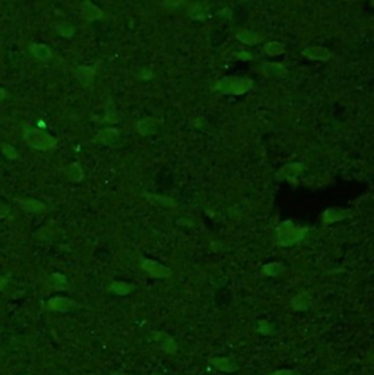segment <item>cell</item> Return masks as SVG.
<instances>
[{
	"mask_svg": "<svg viewBox=\"0 0 374 375\" xmlns=\"http://www.w3.org/2000/svg\"><path fill=\"white\" fill-rule=\"evenodd\" d=\"M6 97H8V92H6V89L0 88V101H2V100H5Z\"/></svg>",
	"mask_w": 374,
	"mask_h": 375,
	"instance_id": "obj_35",
	"label": "cell"
},
{
	"mask_svg": "<svg viewBox=\"0 0 374 375\" xmlns=\"http://www.w3.org/2000/svg\"><path fill=\"white\" fill-rule=\"evenodd\" d=\"M257 331H259L260 334H272L273 331H275V325L271 323H268L266 320H262V321L259 323Z\"/></svg>",
	"mask_w": 374,
	"mask_h": 375,
	"instance_id": "obj_28",
	"label": "cell"
},
{
	"mask_svg": "<svg viewBox=\"0 0 374 375\" xmlns=\"http://www.w3.org/2000/svg\"><path fill=\"white\" fill-rule=\"evenodd\" d=\"M105 120L110 121V123H116L117 120H120V116H117L116 111H108V113L105 114Z\"/></svg>",
	"mask_w": 374,
	"mask_h": 375,
	"instance_id": "obj_30",
	"label": "cell"
},
{
	"mask_svg": "<svg viewBox=\"0 0 374 375\" xmlns=\"http://www.w3.org/2000/svg\"><path fill=\"white\" fill-rule=\"evenodd\" d=\"M187 15H189L190 19H193V21H204L205 18H206V9H205L202 5L195 3V5H192L187 9Z\"/></svg>",
	"mask_w": 374,
	"mask_h": 375,
	"instance_id": "obj_21",
	"label": "cell"
},
{
	"mask_svg": "<svg viewBox=\"0 0 374 375\" xmlns=\"http://www.w3.org/2000/svg\"><path fill=\"white\" fill-rule=\"evenodd\" d=\"M49 283H50L51 288H54V289H65L68 280H66V277L62 273H54V274L50 276Z\"/></svg>",
	"mask_w": 374,
	"mask_h": 375,
	"instance_id": "obj_25",
	"label": "cell"
},
{
	"mask_svg": "<svg viewBox=\"0 0 374 375\" xmlns=\"http://www.w3.org/2000/svg\"><path fill=\"white\" fill-rule=\"evenodd\" d=\"M211 363L224 372H234V371H238L240 368L237 360H234L233 358H212Z\"/></svg>",
	"mask_w": 374,
	"mask_h": 375,
	"instance_id": "obj_11",
	"label": "cell"
},
{
	"mask_svg": "<svg viewBox=\"0 0 374 375\" xmlns=\"http://www.w3.org/2000/svg\"><path fill=\"white\" fill-rule=\"evenodd\" d=\"M22 207L25 209V210H28V212H41V210H44V203H41V202H38V200H34V199H19L18 200Z\"/></svg>",
	"mask_w": 374,
	"mask_h": 375,
	"instance_id": "obj_22",
	"label": "cell"
},
{
	"mask_svg": "<svg viewBox=\"0 0 374 375\" xmlns=\"http://www.w3.org/2000/svg\"><path fill=\"white\" fill-rule=\"evenodd\" d=\"M108 290L117 296H124V295H129L130 292L135 290V285L132 283H127V282H113L110 285Z\"/></svg>",
	"mask_w": 374,
	"mask_h": 375,
	"instance_id": "obj_19",
	"label": "cell"
},
{
	"mask_svg": "<svg viewBox=\"0 0 374 375\" xmlns=\"http://www.w3.org/2000/svg\"><path fill=\"white\" fill-rule=\"evenodd\" d=\"M2 149H3V154L6 155L9 159H17L18 158V152L11 146V145H6V143H3L2 145Z\"/></svg>",
	"mask_w": 374,
	"mask_h": 375,
	"instance_id": "obj_29",
	"label": "cell"
},
{
	"mask_svg": "<svg viewBox=\"0 0 374 375\" xmlns=\"http://www.w3.org/2000/svg\"><path fill=\"white\" fill-rule=\"evenodd\" d=\"M303 56H306L308 59H313V60H329L332 57V53L324 47H320V46H313V47H308L306 50H303Z\"/></svg>",
	"mask_w": 374,
	"mask_h": 375,
	"instance_id": "obj_12",
	"label": "cell"
},
{
	"mask_svg": "<svg viewBox=\"0 0 374 375\" xmlns=\"http://www.w3.org/2000/svg\"><path fill=\"white\" fill-rule=\"evenodd\" d=\"M75 75L78 78V81L82 84V85H91L94 76H95V68H89V66H79L75 70Z\"/></svg>",
	"mask_w": 374,
	"mask_h": 375,
	"instance_id": "obj_16",
	"label": "cell"
},
{
	"mask_svg": "<svg viewBox=\"0 0 374 375\" xmlns=\"http://www.w3.org/2000/svg\"><path fill=\"white\" fill-rule=\"evenodd\" d=\"M65 175H66L69 181L79 183V181L84 180V170L78 162H73V164H70L69 167L65 168Z\"/></svg>",
	"mask_w": 374,
	"mask_h": 375,
	"instance_id": "obj_17",
	"label": "cell"
},
{
	"mask_svg": "<svg viewBox=\"0 0 374 375\" xmlns=\"http://www.w3.org/2000/svg\"><path fill=\"white\" fill-rule=\"evenodd\" d=\"M310 304H311V296H310L308 292H300L291 301V305L297 311H304V309L310 307Z\"/></svg>",
	"mask_w": 374,
	"mask_h": 375,
	"instance_id": "obj_18",
	"label": "cell"
},
{
	"mask_svg": "<svg viewBox=\"0 0 374 375\" xmlns=\"http://www.w3.org/2000/svg\"><path fill=\"white\" fill-rule=\"evenodd\" d=\"M153 339L158 341V343H159V346H161L165 352H168V353H172V352H175V350H177L175 340L171 337L170 334H167V333H164V331H158V333H155Z\"/></svg>",
	"mask_w": 374,
	"mask_h": 375,
	"instance_id": "obj_13",
	"label": "cell"
},
{
	"mask_svg": "<svg viewBox=\"0 0 374 375\" xmlns=\"http://www.w3.org/2000/svg\"><path fill=\"white\" fill-rule=\"evenodd\" d=\"M181 2H183V0H164V3H165L167 6H178Z\"/></svg>",
	"mask_w": 374,
	"mask_h": 375,
	"instance_id": "obj_33",
	"label": "cell"
},
{
	"mask_svg": "<svg viewBox=\"0 0 374 375\" xmlns=\"http://www.w3.org/2000/svg\"><path fill=\"white\" fill-rule=\"evenodd\" d=\"M8 213H9V207L6 205H3V203H0V218L6 216Z\"/></svg>",
	"mask_w": 374,
	"mask_h": 375,
	"instance_id": "obj_32",
	"label": "cell"
},
{
	"mask_svg": "<svg viewBox=\"0 0 374 375\" xmlns=\"http://www.w3.org/2000/svg\"><path fill=\"white\" fill-rule=\"evenodd\" d=\"M81 11H82V17L88 19V21H97V19H101L102 18V11L95 6L94 3H91L89 0H86L82 3L81 6Z\"/></svg>",
	"mask_w": 374,
	"mask_h": 375,
	"instance_id": "obj_14",
	"label": "cell"
},
{
	"mask_svg": "<svg viewBox=\"0 0 374 375\" xmlns=\"http://www.w3.org/2000/svg\"><path fill=\"white\" fill-rule=\"evenodd\" d=\"M304 171V165L294 162V164H288L285 167H282L281 170L278 171L276 178H287V180H294L298 174H301Z\"/></svg>",
	"mask_w": 374,
	"mask_h": 375,
	"instance_id": "obj_9",
	"label": "cell"
},
{
	"mask_svg": "<svg viewBox=\"0 0 374 375\" xmlns=\"http://www.w3.org/2000/svg\"><path fill=\"white\" fill-rule=\"evenodd\" d=\"M237 38L244 43V44H249V46H255L257 43H260L263 40L262 35H257L256 33H252V31H246V30H241L237 33Z\"/></svg>",
	"mask_w": 374,
	"mask_h": 375,
	"instance_id": "obj_20",
	"label": "cell"
},
{
	"mask_svg": "<svg viewBox=\"0 0 374 375\" xmlns=\"http://www.w3.org/2000/svg\"><path fill=\"white\" fill-rule=\"evenodd\" d=\"M142 269L148 273L151 277H156V279H168L171 277V269L155 261V260H143L142 261Z\"/></svg>",
	"mask_w": 374,
	"mask_h": 375,
	"instance_id": "obj_4",
	"label": "cell"
},
{
	"mask_svg": "<svg viewBox=\"0 0 374 375\" xmlns=\"http://www.w3.org/2000/svg\"><path fill=\"white\" fill-rule=\"evenodd\" d=\"M253 88V81L249 78H225L214 85V91H220L222 94H234L241 95L249 92Z\"/></svg>",
	"mask_w": 374,
	"mask_h": 375,
	"instance_id": "obj_2",
	"label": "cell"
},
{
	"mask_svg": "<svg viewBox=\"0 0 374 375\" xmlns=\"http://www.w3.org/2000/svg\"><path fill=\"white\" fill-rule=\"evenodd\" d=\"M24 136L27 143L38 151H50L54 149L57 146V140L53 136H50L49 133L38 130V129H27L24 130Z\"/></svg>",
	"mask_w": 374,
	"mask_h": 375,
	"instance_id": "obj_3",
	"label": "cell"
},
{
	"mask_svg": "<svg viewBox=\"0 0 374 375\" xmlns=\"http://www.w3.org/2000/svg\"><path fill=\"white\" fill-rule=\"evenodd\" d=\"M272 375H297V372L292 369H279V371L273 372Z\"/></svg>",
	"mask_w": 374,
	"mask_h": 375,
	"instance_id": "obj_31",
	"label": "cell"
},
{
	"mask_svg": "<svg viewBox=\"0 0 374 375\" xmlns=\"http://www.w3.org/2000/svg\"><path fill=\"white\" fill-rule=\"evenodd\" d=\"M262 72L266 78H285L288 70L281 63H263Z\"/></svg>",
	"mask_w": 374,
	"mask_h": 375,
	"instance_id": "obj_6",
	"label": "cell"
},
{
	"mask_svg": "<svg viewBox=\"0 0 374 375\" xmlns=\"http://www.w3.org/2000/svg\"><path fill=\"white\" fill-rule=\"evenodd\" d=\"M49 309L51 311H57V312H66L69 309H72V308L75 307L76 304L72 301V299H69V298H63V296H54V298H51L50 301H49Z\"/></svg>",
	"mask_w": 374,
	"mask_h": 375,
	"instance_id": "obj_7",
	"label": "cell"
},
{
	"mask_svg": "<svg viewBox=\"0 0 374 375\" xmlns=\"http://www.w3.org/2000/svg\"><path fill=\"white\" fill-rule=\"evenodd\" d=\"M30 53L34 56L37 60L41 62H47L53 57V52L50 50V47H47L46 44H30Z\"/></svg>",
	"mask_w": 374,
	"mask_h": 375,
	"instance_id": "obj_15",
	"label": "cell"
},
{
	"mask_svg": "<svg viewBox=\"0 0 374 375\" xmlns=\"http://www.w3.org/2000/svg\"><path fill=\"white\" fill-rule=\"evenodd\" d=\"M114 375H127V374H114Z\"/></svg>",
	"mask_w": 374,
	"mask_h": 375,
	"instance_id": "obj_36",
	"label": "cell"
},
{
	"mask_svg": "<svg viewBox=\"0 0 374 375\" xmlns=\"http://www.w3.org/2000/svg\"><path fill=\"white\" fill-rule=\"evenodd\" d=\"M136 130L142 136H151L158 130V121L152 117H145L136 123Z\"/></svg>",
	"mask_w": 374,
	"mask_h": 375,
	"instance_id": "obj_8",
	"label": "cell"
},
{
	"mask_svg": "<svg viewBox=\"0 0 374 375\" xmlns=\"http://www.w3.org/2000/svg\"><path fill=\"white\" fill-rule=\"evenodd\" d=\"M153 375H156V374H153Z\"/></svg>",
	"mask_w": 374,
	"mask_h": 375,
	"instance_id": "obj_37",
	"label": "cell"
},
{
	"mask_svg": "<svg viewBox=\"0 0 374 375\" xmlns=\"http://www.w3.org/2000/svg\"><path fill=\"white\" fill-rule=\"evenodd\" d=\"M57 33L66 38H70L73 33H75V27L70 25L69 22H62L60 25H57Z\"/></svg>",
	"mask_w": 374,
	"mask_h": 375,
	"instance_id": "obj_27",
	"label": "cell"
},
{
	"mask_svg": "<svg viewBox=\"0 0 374 375\" xmlns=\"http://www.w3.org/2000/svg\"><path fill=\"white\" fill-rule=\"evenodd\" d=\"M263 52L266 53L268 56H279L285 52V46L279 41H271L268 44H265Z\"/></svg>",
	"mask_w": 374,
	"mask_h": 375,
	"instance_id": "obj_23",
	"label": "cell"
},
{
	"mask_svg": "<svg viewBox=\"0 0 374 375\" xmlns=\"http://www.w3.org/2000/svg\"><path fill=\"white\" fill-rule=\"evenodd\" d=\"M308 232V228H297L291 221L282 222L278 228V245L291 247L301 242Z\"/></svg>",
	"mask_w": 374,
	"mask_h": 375,
	"instance_id": "obj_1",
	"label": "cell"
},
{
	"mask_svg": "<svg viewBox=\"0 0 374 375\" xmlns=\"http://www.w3.org/2000/svg\"><path fill=\"white\" fill-rule=\"evenodd\" d=\"M262 272H263L265 276H271V277L279 276L281 273L284 272V266L281 263H278V261H273V263H269V264H265Z\"/></svg>",
	"mask_w": 374,
	"mask_h": 375,
	"instance_id": "obj_24",
	"label": "cell"
},
{
	"mask_svg": "<svg viewBox=\"0 0 374 375\" xmlns=\"http://www.w3.org/2000/svg\"><path fill=\"white\" fill-rule=\"evenodd\" d=\"M236 56H237L238 59H243V60H250L252 59V56L249 53H237Z\"/></svg>",
	"mask_w": 374,
	"mask_h": 375,
	"instance_id": "obj_34",
	"label": "cell"
},
{
	"mask_svg": "<svg viewBox=\"0 0 374 375\" xmlns=\"http://www.w3.org/2000/svg\"><path fill=\"white\" fill-rule=\"evenodd\" d=\"M145 196L153 202H156L158 205L164 206V207H175L177 206L175 200H172L171 197H164V196H158V194H145Z\"/></svg>",
	"mask_w": 374,
	"mask_h": 375,
	"instance_id": "obj_26",
	"label": "cell"
},
{
	"mask_svg": "<svg viewBox=\"0 0 374 375\" xmlns=\"http://www.w3.org/2000/svg\"><path fill=\"white\" fill-rule=\"evenodd\" d=\"M349 215H351L349 210L338 209V207H332V209H327L323 213V223L324 225H329V223H333V222L342 221V219L348 218Z\"/></svg>",
	"mask_w": 374,
	"mask_h": 375,
	"instance_id": "obj_10",
	"label": "cell"
},
{
	"mask_svg": "<svg viewBox=\"0 0 374 375\" xmlns=\"http://www.w3.org/2000/svg\"><path fill=\"white\" fill-rule=\"evenodd\" d=\"M120 133L119 129H114V127H107V129H102L101 132L97 135V142H100L105 146H116L120 142Z\"/></svg>",
	"mask_w": 374,
	"mask_h": 375,
	"instance_id": "obj_5",
	"label": "cell"
}]
</instances>
